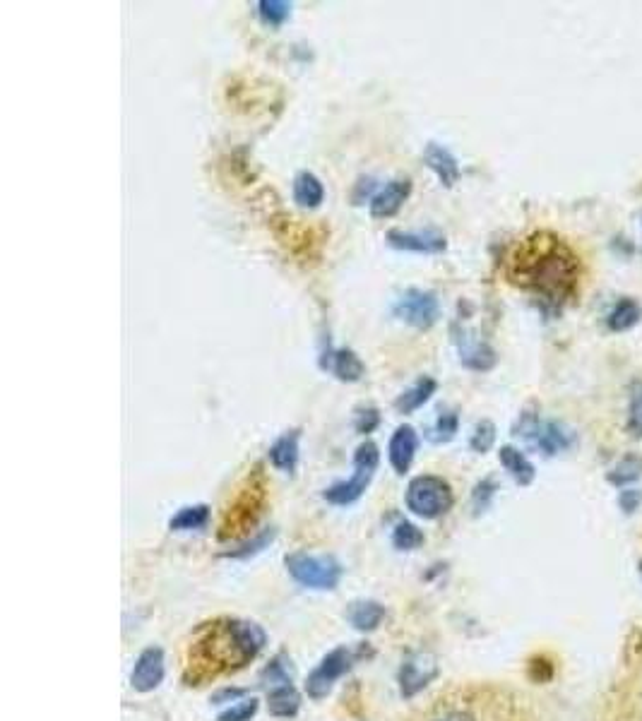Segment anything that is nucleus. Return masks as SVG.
<instances>
[{"label": "nucleus", "mask_w": 642, "mask_h": 721, "mask_svg": "<svg viewBox=\"0 0 642 721\" xmlns=\"http://www.w3.org/2000/svg\"><path fill=\"white\" fill-rule=\"evenodd\" d=\"M508 279L558 306L578 291L580 260L563 238L537 231L510 253Z\"/></svg>", "instance_id": "1"}, {"label": "nucleus", "mask_w": 642, "mask_h": 721, "mask_svg": "<svg viewBox=\"0 0 642 721\" xmlns=\"http://www.w3.org/2000/svg\"><path fill=\"white\" fill-rule=\"evenodd\" d=\"M265 645V630L253 621L219 618L202 623L188 649L186 681L188 685H202L219 673L239 671L251 664Z\"/></svg>", "instance_id": "2"}, {"label": "nucleus", "mask_w": 642, "mask_h": 721, "mask_svg": "<svg viewBox=\"0 0 642 721\" xmlns=\"http://www.w3.org/2000/svg\"><path fill=\"white\" fill-rule=\"evenodd\" d=\"M380 452L378 445L371 440H364L354 452V474L347 481H337L330 488H325L323 498L332 505H352L366 493L371 486L373 476L378 472Z\"/></svg>", "instance_id": "3"}, {"label": "nucleus", "mask_w": 642, "mask_h": 721, "mask_svg": "<svg viewBox=\"0 0 642 721\" xmlns=\"http://www.w3.org/2000/svg\"><path fill=\"white\" fill-rule=\"evenodd\" d=\"M455 496L453 488L441 476L421 474L409 481L407 486V508L421 520H438L453 510Z\"/></svg>", "instance_id": "4"}, {"label": "nucleus", "mask_w": 642, "mask_h": 721, "mask_svg": "<svg viewBox=\"0 0 642 721\" xmlns=\"http://www.w3.org/2000/svg\"><path fill=\"white\" fill-rule=\"evenodd\" d=\"M265 508V479L260 474V469H255V474L248 479V484L241 488V493L236 496L231 508L224 515L222 527H219V539L227 541L231 536L246 534L248 529L258 522L260 512Z\"/></svg>", "instance_id": "5"}, {"label": "nucleus", "mask_w": 642, "mask_h": 721, "mask_svg": "<svg viewBox=\"0 0 642 721\" xmlns=\"http://www.w3.org/2000/svg\"><path fill=\"white\" fill-rule=\"evenodd\" d=\"M284 565H287L289 575L294 577L299 585L308 589H320V592H328V589H335L340 585L344 572L337 558L311 556V553H289V556L284 558Z\"/></svg>", "instance_id": "6"}, {"label": "nucleus", "mask_w": 642, "mask_h": 721, "mask_svg": "<svg viewBox=\"0 0 642 721\" xmlns=\"http://www.w3.org/2000/svg\"><path fill=\"white\" fill-rule=\"evenodd\" d=\"M359 654L361 649L356 652V649L349 647H337L332 649L330 654H325L323 661H320L306 678L308 697H313V700H323V697H328L330 690L335 688V683L340 681L344 673L352 669V664Z\"/></svg>", "instance_id": "7"}, {"label": "nucleus", "mask_w": 642, "mask_h": 721, "mask_svg": "<svg viewBox=\"0 0 642 721\" xmlns=\"http://www.w3.org/2000/svg\"><path fill=\"white\" fill-rule=\"evenodd\" d=\"M392 313L402 320V323L412 325L414 330H431L433 325L441 318V303L433 291L424 289H407L400 299L395 301Z\"/></svg>", "instance_id": "8"}, {"label": "nucleus", "mask_w": 642, "mask_h": 721, "mask_svg": "<svg viewBox=\"0 0 642 721\" xmlns=\"http://www.w3.org/2000/svg\"><path fill=\"white\" fill-rule=\"evenodd\" d=\"M438 676V664L431 654H412V657L404 659L400 666V673H397V683H400V695L404 700L419 695L421 690L426 688L428 683L436 681Z\"/></svg>", "instance_id": "9"}, {"label": "nucleus", "mask_w": 642, "mask_h": 721, "mask_svg": "<svg viewBox=\"0 0 642 721\" xmlns=\"http://www.w3.org/2000/svg\"><path fill=\"white\" fill-rule=\"evenodd\" d=\"M166 676V664H164V652L162 647H147L145 652H140V657L135 659L133 673H130V685L138 693H152L162 685Z\"/></svg>", "instance_id": "10"}, {"label": "nucleus", "mask_w": 642, "mask_h": 721, "mask_svg": "<svg viewBox=\"0 0 642 721\" xmlns=\"http://www.w3.org/2000/svg\"><path fill=\"white\" fill-rule=\"evenodd\" d=\"M388 243L392 248L404 250V253H419V255H441L448 248V241L441 231H388Z\"/></svg>", "instance_id": "11"}, {"label": "nucleus", "mask_w": 642, "mask_h": 721, "mask_svg": "<svg viewBox=\"0 0 642 721\" xmlns=\"http://www.w3.org/2000/svg\"><path fill=\"white\" fill-rule=\"evenodd\" d=\"M453 335L462 366L469 368V371H491V368L496 366V351L486 342H481L474 332L465 330V327L460 330V327L455 325Z\"/></svg>", "instance_id": "12"}, {"label": "nucleus", "mask_w": 642, "mask_h": 721, "mask_svg": "<svg viewBox=\"0 0 642 721\" xmlns=\"http://www.w3.org/2000/svg\"><path fill=\"white\" fill-rule=\"evenodd\" d=\"M320 368H323L325 373H330L332 378L342 380V383H359L366 373V366L352 349L335 347H328L320 354Z\"/></svg>", "instance_id": "13"}, {"label": "nucleus", "mask_w": 642, "mask_h": 721, "mask_svg": "<svg viewBox=\"0 0 642 721\" xmlns=\"http://www.w3.org/2000/svg\"><path fill=\"white\" fill-rule=\"evenodd\" d=\"M412 195V181L409 178H395L383 190H378L371 198V217L390 219L402 210L404 202Z\"/></svg>", "instance_id": "14"}, {"label": "nucleus", "mask_w": 642, "mask_h": 721, "mask_svg": "<svg viewBox=\"0 0 642 721\" xmlns=\"http://www.w3.org/2000/svg\"><path fill=\"white\" fill-rule=\"evenodd\" d=\"M416 448H419V436H416L414 428L407 426V423H404V426H397L388 445L390 464L397 474L409 472V467H412L416 457Z\"/></svg>", "instance_id": "15"}, {"label": "nucleus", "mask_w": 642, "mask_h": 721, "mask_svg": "<svg viewBox=\"0 0 642 721\" xmlns=\"http://www.w3.org/2000/svg\"><path fill=\"white\" fill-rule=\"evenodd\" d=\"M424 164L438 176V181L445 188H453L460 181V164H457L455 154L448 147L438 145V142H428L426 145Z\"/></svg>", "instance_id": "16"}, {"label": "nucleus", "mask_w": 642, "mask_h": 721, "mask_svg": "<svg viewBox=\"0 0 642 721\" xmlns=\"http://www.w3.org/2000/svg\"><path fill=\"white\" fill-rule=\"evenodd\" d=\"M527 440H532L546 457H554L558 452L568 450L570 445H573V433L558 421H546V423L539 421V426L534 428V433Z\"/></svg>", "instance_id": "17"}, {"label": "nucleus", "mask_w": 642, "mask_h": 721, "mask_svg": "<svg viewBox=\"0 0 642 721\" xmlns=\"http://www.w3.org/2000/svg\"><path fill=\"white\" fill-rule=\"evenodd\" d=\"M299 438L301 433L294 428V431L282 433V436L270 445L267 457H270L272 467L279 469V472L294 474L296 464H299Z\"/></svg>", "instance_id": "18"}, {"label": "nucleus", "mask_w": 642, "mask_h": 721, "mask_svg": "<svg viewBox=\"0 0 642 721\" xmlns=\"http://www.w3.org/2000/svg\"><path fill=\"white\" fill-rule=\"evenodd\" d=\"M299 707H301V695L291 681L270 685V688H267V709H270L272 717L289 719L299 712Z\"/></svg>", "instance_id": "19"}, {"label": "nucleus", "mask_w": 642, "mask_h": 721, "mask_svg": "<svg viewBox=\"0 0 642 721\" xmlns=\"http://www.w3.org/2000/svg\"><path fill=\"white\" fill-rule=\"evenodd\" d=\"M291 195L301 210H318L325 200L323 181L311 171H301L294 176V186H291Z\"/></svg>", "instance_id": "20"}, {"label": "nucleus", "mask_w": 642, "mask_h": 721, "mask_svg": "<svg viewBox=\"0 0 642 721\" xmlns=\"http://www.w3.org/2000/svg\"><path fill=\"white\" fill-rule=\"evenodd\" d=\"M436 390H438L436 380L428 378V375H421L412 387H407V390L395 399V409L400 411V414H414L416 409L424 407L428 399L436 395Z\"/></svg>", "instance_id": "21"}, {"label": "nucleus", "mask_w": 642, "mask_h": 721, "mask_svg": "<svg viewBox=\"0 0 642 721\" xmlns=\"http://www.w3.org/2000/svg\"><path fill=\"white\" fill-rule=\"evenodd\" d=\"M385 618V606L378 604L373 599H364V601H354L352 606L347 609V621L354 625L359 633H371L376 630Z\"/></svg>", "instance_id": "22"}, {"label": "nucleus", "mask_w": 642, "mask_h": 721, "mask_svg": "<svg viewBox=\"0 0 642 721\" xmlns=\"http://www.w3.org/2000/svg\"><path fill=\"white\" fill-rule=\"evenodd\" d=\"M498 460H501L505 472L513 476L515 484L529 486L534 481V476H537V469L527 460L525 452L513 448V445H503L501 452H498Z\"/></svg>", "instance_id": "23"}, {"label": "nucleus", "mask_w": 642, "mask_h": 721, "mask_svg": "<svg viewBox=\"0 0 642 721\" xmlns=\"http://www.w3.org/2000/svg\"><path fill=\"white\" fill-rule=\"evenodd\" d=\"M210 522V508L205 503L186 505L176 512L169 520L171 532H193V529H202Z\"/></svg>", "instance_id": "24"}, {"label": "nucleus", "mask_w": 642, "mask_h": 721, "mask_svg": "<svg viewBox=\"0 0 642 721\" xmlns=\"http://www.w3.org/2000/svg\"><path fill=\"white\" fill-rule=\"evenodd\" d=\"M640 476H642V457L626 455L614 469H611L606 479H609V484H614L616 488H623V486L635 484Z\"/></svg>", "instance_id": "25"}, {"label": "nucleus", "mask_w": 642, "mask_h": 721, "mask_svg": "<svg viewBox=\"0 0 642 721\" xmlns=\"http://www.w3.org/2000/svg\"><path fill=\"white\" fill-rule=\"evenodd\" d=\"M640 320V306L633 299H623L614 306V311L609 313L606 323H609V330L623 332L630 330Z\"/></svg>", "instance_id": "26"}, {"label": "nucleus", "mask_w": 642, "mask_h": 721, "mask_svg": "<svg viewBox=\"0 0 642 721\" xmlns=\"http://www.w3.org/2000/svg\"><path fill=\"white\" fill-rule=\"evenodd\" d=\"M255 10L267 27H282L291 17V3L287 0H260L255 3Z\"/></svg>", "instance_id": "27"}, {"label": "nucleus", "mask_w": 642, "mask_h": 721, "mask_svg": "<svg viewBox=\"0 0 642 721\" xmlns=\"http://www.w3.org/2000/svg\"><path fill=\"white\" fill-rule=\"evenodd\" d=\"M457 428H460V416L455 414V411L445 409L438 414V419L433 421V426L428 428V438L433 440V443H450L457 436Z\"/></svg>", "instance_id": "28"}, {"label": "nucleus", "mask_w": 642, "mask_h": 721, "mask_svg": "<svg viewBox=\"0 0 642 721\" xmlns=\"http://www.w3.org/2000/svg\"><path fill=\"white\" fill-rule=\"evenodd\" d=\"M275 536H277L275 527H265V529H260L258 534H253L248 541H243L239 548L224 553V556L227 558H251V556H255V553H260L263 548L270 546L272 541H275Z\"/></svg>", "instance_id": "29"}, {"label": "nucleus", "mask_w": 642, "mask_h": 721, "mask_svg": "<svg viewBox=\"0 0 642 721\" xmlns=\"http://www.w3.org/2000/svg\"><path fill=\"white\" fill-rule=\"evenodd\" d=\"M392 544L400 551H416L421 544H424V532L412 522H400L392 532Z\"/></svg>", "instance_id": "30"}, {"label": "nucleus", "mask_w": 642, "mask_h": 721, "mask_svg": "<svg viewBox=\"0 0 642 721\" xmlns=\"http://www.w3.org/2000/svg\"><path fill=\"white\" fill-rule=\"evenodd\" d=\"M493 443H496V426H493V421H479L477 426H474L472 438H469V448L479 452V455H484V452L493 448Z\"/></svg>", "instance_id": "31"}, {"label": "nucleus", "mask_w": 642, "mask_h": 721, "mask_svg": "<svg viewBox=\"0 0 642 721\" xmlns=\"http://www.w3.org/2000/svg\"><path fill=\"white\" fill-rule=\"evenodd\" d=\"M496 491H498V484L493 479H484L474 486V491H472L474 515H484V512L491 508V500H493V496H496Z\"/></svg>", "instance_id": "32"}, {"label": "nucleus", "mask_w": 642, "mask_h": 721, "mask_svg": "<svg viewBox=\"0 0 642 721\" xmlns=\"http://www.w3.org/2000/svg\"><path fill=\"white\" fill-rule=\"evenodd\" d=\"M255 714H258V700L251 697V700H241L239 705L229 707L227 712H222L217 721H251Z\"/></svg>", "instance_id": "33"}, {"label": "nucleus", "mask_w": 642, "mask_h": 721, "mask_svg": "<svg viewBox=\"0 0 642 721\" xmlns=\"http://www.w3.org/2000/svg\"><path fill=\"white\" fill-rule=\"evenodd\" d=\"M628 431L635 438H642V385L633 390L630 397V411H628Z\"/></svg>", "instance_id": "34"}, {"label": "nucleus", "mask_w": 642, "mask_h": 721, "mask_svg": "<svg viewBox=\"0 0 642 721\" xmlns=\"http://www.w3.org/2000/svg\"><path fill=\"white\" fill-rule=\"evenodd\" d=\"M529 678L534 683H549L554 678V664L546 657H534L529 661Z\"/></svg>", "instance_id": "35"}, {"label": "nucleus", "mask_w": 642, "mask_h": 721, "mask_svg": "<svg viewBox=\"0 0 642 721\" xmlns=\"http://www.w3.org/2000/svg\"><path fill=\"white\" fill-rule=\"evenodd\" d=\"M378 423H380V414H378L376 407L359 409V414H356V431H359L361 436H366V433L376 431Z\"/></svg>", "instance_id": "36"}, {"label": "nucleus", "mask_w": 642, "mask_h": 721, "mask_svg": "<svg viewBox=\"0 0 642 721\" xmlns=\"http://www.w3.org/2000/svg\"><path fill=\"white\" fill-rule=\"evenodd\" d=\"M428 721H474V717L469 712H465V709L450 707V709H445V712L436 714V717H431Z\"/></svg>", "instance_id": "37"}, {"label": "nucleus", "mask_w": 642, "mask_h": 721, "mask_svg": "<svg viewBox=\"0 0 642 721\" xmlns=\"http://www.w3.org/2000/svg\"><path fill=\"white\" fill-rule=\"evenodd\" d=\"M243 695H246V690H243V688H222L219 693L212 695V702H214V705H224V702H234Z\"/></svg>", "instance_id": "38"}, {"label": "nucleus", "mask_w": 642, "mask_h": 721, "mask_svg": "<svg viewBox=\"0 0 642 721\" xmlns=\"http://www.w3.org/2000/svg\"><path fill=\"white\" fill-rule=\"evenodd\" d=\"M618 505H621V510H626V512L638 510L640 493L638 491H621V496H618Z\"/></svg>", "instance_id": "39"}, {"label": "nucleus", "mask_w": 642, "mask_h": 721, "mask_svg": "<svg viewBox=\"0 0 642 721\" xmlns=\"http://www.w3.org/2000/svg\"><path fill=\"white\" fill-rule=\"evenodd\" d=\"M638 570H640V577H642V560L638 563Z\"/></svg>", "instance_id": "40"}]
</instances>
